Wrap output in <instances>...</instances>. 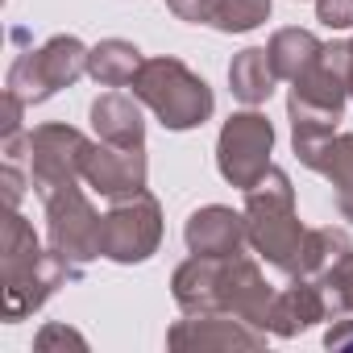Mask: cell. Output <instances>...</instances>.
Segmentation results:
<instances>
[{"instance_id":"cell-1","label":"cell","mask_w":353,"mask_h":353,"mask_svg":"<svg viewBox=\"0 0 353 353\" xmlns=\"http://www.w3.org/2000/svg\"><path fill=\"white\" fill-rule=\"evenodd\" d=\"M245 233H250V250L274 266L279 274L295 279L303 270V241H307V225L295 212V188L291 174L283 166H270L262 179L245 192Z\"/></svg>"},{"instance_id":"cell-11","label":"cell","mask_w":353,"mask_h":353,"mask_svg":"<svg viewBox=\"0 0 353 353\" xmlns=\"http://www.w3.org/2000/svg\"><path fill=\"white\" fill-rule=\"evenodd\" d=\"M270 303H274V287L266 283L262 266L250 254H233L221 266V312L241 316L254 328H266L270 320Z\"/></svg>"},{"instance_id":"cell-27","label":"cell","mask_w":353,"mask_h":353,"mask_svg":"<svg viewBox=\"0 0 353 353\" xmlns=\"http://www.w3.org/2000/svg\"><path fill=\"white\" fill-rule=\"evenodd\" d=\"M166 9L179 21H188V26H212L216 0H166Z\"/></svg>"},{"instance_id":"cell-17","label":"cell","mask_w":353,"mask_h":353,"mask_svg":"<svg viewBox=\"0 0 353 353\" xmlns=\"http://www.w3.org/2000/svg\"><path fill=\"white\" fill-rule=\"evenodd\" d=\"M229 88H233V96H237L245 108H258V104H266V100L274 96L279 75H274V67H270L266 46H245V50L233 54V63H229Z\"/></svg>"},{"instance_id":"cell-6","label":"cell","mask_w":353,"mask_h":353,"mask_svg":"<svg viewBox=\"0 0 353 353\" xmlns=\"http://www.w3.org/2000/svg\"><path fill=\"white\" fill-rule=\"evenodd\" d=\"M92 137H83L75 125H63V121H46V125H34L30 129V188L38 192V200L71 188V183H83V150H88Z\"/></svg>"},{"instance_id":"cell-22","label":"cell","mask_w":353,"mask_h":353,"mask_svg":"<svg viewBox=\"0 0 353 353\" xmlns=\"http://www.w3.org/2000/svg\"><path fill=\"white\" fill-rule=\"evenodd\" d=\"M270 21V0H216L212 30L221 34H250Z\"/></svg>"},{"instance_id":"cell-18","label":"cell","mask_w":353,"mask_h":353,"mask_svg":"<svg viewBox=\"0 0 353 353\" xmlns=\"http://www.w3.org/2000/svg\"><path fill=\"white\" fill-rule=\"evenodd\" d=\"M141 50L133 46V42H125V38H104V42H96L92 46V54H88V75L100 83V88H129L133 79H137V71H141Z\"/></svg>"},{"instance_id":"cell-15","label":"cell","mask_w":353,"mask_h":353,"mask_svg":"<svg viewBox=\"0 0 353 353\" xmlns=\"http://www.w3.org/2000/svg\"><path fill=\"white\" fill-rule=\"evenodd\" d=\"M92 129L100 141L112 145H145V117H141V100L125 96V92H104L92 100L88 108Z\"/></svg>"},{"instance_id":"cell-2","label":"cell","mask_w":353,"mask_h":353,"mask_svg":"<svg viewBox=\"0 0 353 353\" xmlns=\"http://www.w3.org/2000/svg\"><path fill=\"white\" fill-rule=\"evenodd\" d=\"M133 96L162 121V129L170 133H188L200 129L212 112H216V96L208 88L204 75H196L183 59L174 54H154L141 63L137 79L129 83Z\"/></svg>"},{"instance_id":"cell-19","label":"cell","mask_w":353,"mask_h":353,"mask_svg":"<svg viewBox=\"0 0 353 353\" xmlns=\"http://www.w3.org/2000/svg\"><path fill=\"white\" fill-rule=\"evenodd\" d=\"M38 254H42V241H38L34 225L17 208H9L5 225H0V274H5V283L17 279L21 270H30L38 262Z\"/></svg>"},{"instance_id":"cell-24","label":"cell","mask_w":353,"mask_h":353,"mask_svg":"<svg viewBox=\"0 0 353 353\" xmlns=\"http://www.w3.org/2000/svg\"><path fill=\"white\" fill-rule=\"evenodd\" d=\"M34 349L38 353H54V349H75V353H88V336L71 324H46L38 336H34Z\"/></svg>"},{"instance_id":"cell-21","label":"cell","mask_w":353,"mask_h":353,"mask_svg":"<svg viewBox=\"0 0 353 353\" xmlns=\"http://www.w3.org/2000/svg\"><path fill=\"white\" fill-rule=\"evenodd\" d=\"M353 254V237L336 225H324V229H307V241H303V270L307 279H324L328 270H336L345 258Z\"/></svg>"},{"instance_id":"cell-13","label":"cell","mask_w":353,"mask_h":353,"mask_svg":"<svg viewBox=\"0 0 353 353\" xmlns=\"http://www.w3.org/2000/svg\"><path fill=\"white\" fill-rule=\"evenodd\" d=\"M328 316H332V307H328L324 287H320L316 279H307V274H295L287 287H279V291H274L266 332H270V336L291 341V336H299V332L316 328V324H320V320H328Z\"/></svg>"},{"instance_id":"cell-3","label":"cell","mask_w":353,"mask_h":353,"mask_svg":"<svg viewBox=\"0 0 353 353\" xmlns=\"http://www.w3.org/2000/svg\"><path fill=\"white\" fill-rule=\"evenodd\" d=\"M88 54H92V46H83L75 34H54L38 50H21L9 63L5 88L17 92L30 108L46 104L50 96H59L63 88H75L88 75Z\"/></svg>"},{"instance_id":"cell-28","label":"cell","mask_w":353,"mask_h":353,"mask_svg":"<svg viewBox=\"0 0 353 353\" xmlns=\"http://www.w3.org/2000/svg\"><path fill=\"white\" fill-rule=\"evenodd\" d=\"M324 345H328V349H349V353H353V312L332 316V324L324 328Z\"/></svg>"},{"instance_id":"cell-25","label":"cell","mask_w":353,"mask_h":353,"mask_svg":"<svg viewBox=\"0 0 353 353\" xmlns=\"http://www.w3.org/2000/svg\"><path fill=\"white\" fill-rule=\"evenodd\" d=\"M0 188H5V208H21L26 188H30V170H21V162H5L0 166Z\"/></svg>"},{"instance_id":"cell-5","label":"cell","mask_w":353,"mask_h":353,"mask_svg":"<svg viewBox=\"0 0 353 353\" xmlns=\"http://www.w3.org/2000/svg\"><path fill=\"white\" fill-rule=\"evenodd\" d=\"M270 154H274V125H270L266 112L241 108V112H233L221 125V137H216V170H221V179L229 188L250 192L262 174L274 166Z\"/></svg>"},{"instance_id":"cell-14","label":"cell","mask_w":353,"mask_h":353,"mask_svg":"<svg viewBox=\"0 0 353 353\" xmlns=\"http://www.w3.org/2000/svg\"><path fill=\"white\" fill-rule=\"evenodd\" d=\"M221 266L225 258H204V254H192L188 262L174 266L170 295L179 312H221Z\"/></svg>"},{"instance_id":"cell-20","label":"cell","mask_w":353,"mask_h":353,"mask_svg":"<svg viewBox=\"0 0 353 353\" xmlns=\"http://www.w3.org/2000/svg\"><path fill=\"white\" fill-rule=\"evenodd\" d=\"M324 179L332 183V200H336V216L353 225V133H336L320 158Z\"/></svg>"},{"instance_id":"cell-4","label":"cell","mask_w":353,"mask_h":353,"mask_svg":"<svg viewBox=\"0 0 353 353\" xmlns=\"http://www.w3.org/2000/svg\"><path fill=\"white\" fill-rule=\"evenodd\" d=\"M162 245V204L141 188L133 196L108 200L104 225H100V258L117 266H141Z\"/></svg>"},{"instance_id":"cell-16","label":"cell","mask_w":353,"mask_h":353,"mask_svg":"<svg viewBox=\"0 0 353 353\" xmlns=\"http://www.w3.org/2000/svg\"><path fill=\"white\" fill-rule=\"evenodd\" d=\"M266 54H270V67L279 79L295 83L303 71H312L324 54V42L312 34V30H299V26H287V30H274L270 42H266Z\"/></svg>"},{"instance_id":"cell-7","label":"cell","mask_w":353,"mask_h":353,"mask_svg":"<svg viewBox=\"0 0 353 353\" xmlns=\"http://www.w3.org/2000/svg\"><path fill=\"white\" fill-rule=\"evenodd\" d=\"M42 208H46V241L67 262H75L83 270L88 262L100 258V225H104V216L96 212V204L83 196L79 183L46 196Z\"/></svg>"},{"instance_id":"cell-23","label":"cell","mask_w":353,"mask_h":353,"mask_svg":"<svg viewBox=\"0 0 353 353\" xmlns=\"http://www.w3.org/2000/svg\"><path fill=\"white\" fill-rule=\"evenodd\" d=\"M316 283L324 287L332 316H341V312H353V254H349V258H345L336 270H328L324 279H316Z\"/></svg>"},{"instance_id":"cell-8","label":"cell","mask_w":353,"mask_h":353,"mask_svg":"<svg viewBox=\"0 0 353 353\" xmlns=\"http://www.w3.org/2000/svg\"><path fill=\"white\" fill-rule=\"evenodd\" d=\"M150 179V162H145V145H112V141H88L83 150V183L104 196V200H121L141 192Z\"/></svg>"},{"instance_id":"cell-26","label":"cell","mask_w":353,"mask_h":353,"mask_svg":"<svg viewBox=\"0 0 353 353\" xmlns=\"http://www.w3.org/2000/svg\"><path fill=\"white\" fill-rule=\"evenodd\" d=\"M316 21L324 30H353V0H316Z\"/></svg>"},{"instance_id":"cell-30","label":"cell","mask_w":353,"mask_h":353,"mask_svg":"<svg viewBox=\"0 0 353 353\" xmlns=\"http://www.w3.org/2000/svg\"><path fill=\"white\" fill-rule=\"evenodd\" d=\"M349 63H353V38H349Z\"/></svg>"},{"instance_id":"cell-10","label":"cell","mask_w":353,"mask_h":353,"mask_svg":"<svg viewBox=\"0 0 353 353\" xmlns=\"http://www.w3.org/2000/svg\"><path fill=\"white\" fill-rule=\"evenodd\" d=\"M71 279H83V270L75 262H67L54 245L38 254V262L30 270H21L17 279L5 283V324H17L26 316H34L38 307H46V299L67 287Z\"/></svg>"},{"instance_id":"cell-9","label":"cell","mask_w":353,"mask_h":353,"mask_svg":"<svg viewBox=\"0 0 353 353\" xmlns=\"http://www.w3.org/2000/svg\"><path fill=\"white\" fill-rule=\"evenodd\" d=\"M266 328L245 324L233 312H183L166 328L170 349H266Z\"/></svg>"},{"instance_id":"cell-29","label":"cell","mask_w":353,"mask_h":353,"mask_svg":"<svg viewBox=\"0 0 353 353\" xmlns=\"http://www.w3.org/2000/svg\"><path fill=\"white\" fill-rule=\"evenodd\" d=\"M349 100H353V63H349Z\"/></svg>"},{"instance_id":"cell-12","label":"cell","mask_w":353,"mask_h":353,"mask_svg":"<svg viewBox=\"0 0 353 353\" xmlns=\"http://www.w3.org/2000/svg\"><path fill=\"white\" fill-rule=\"evenodd\" d=\"M183 245L188 254H204V258H233L245 254L250 233H245V212H233L225 204H204L188 216L183 225Z\"/></svg>"}]
</instances>
